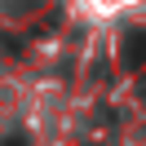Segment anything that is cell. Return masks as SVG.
Wrapping results in <instances>:
<instances>
[{"label": "cell", "instance_id": "cell-1", "mask_svg": "<svg viewBox=\"0 0 146 146\" xmlns=\"http://www.w3.org/2000/svg\"><path fill=\"white\" fill-rule=\"evenodd\" d=\"M142 62H146V31H133V36L124 40V49H119V66L137 71Z\"/></svg>", "mask_w": 146, "mask_h": 146}]
</instances>
